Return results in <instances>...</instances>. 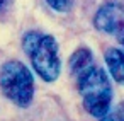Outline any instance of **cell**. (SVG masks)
Masks as SVG:
<instances>
[{"label":"cell","mask_w":124,"mask_h":121,"mask_svg":"<svg viewBox=\"0 0 124 121\" xmlns=\"http://www.w3.org/2000/svg\"><path fill=\"white\" fill-rule=\"evenodd\" d=\"M22 48L34 72L44 82L58 80L61 73V58L54 36L41 31H27L22 36Z\"/></svg>","instance_id":"2"},{"label":"cell","mask_w":124,"mask_h":121,"mask_svg":"<svg viewBox=\"0 0 124 121\" xmlns=\"http://www.w3.org/2000/svg\"><path fill=\"white\" fill-rule=\"evenodd\" d=\"M124 22V7L117 2H107L95 12L93 26L97 31L105 34H114L117 27Z\"/></svg>","instance_id":"4"},{"label":"cell","mask_w":124,"mask_h":121,"mask_svg":"<svg viewBox=\"0 0 124 121\" xmlns=\"http://www.w3.org/2000/svg\"><path fill=\"white\" fill-rule=\"evenodd\" d=\"M46 4H48L53 10H56V12H60V14H65V12H68V10L71 9L73 0H46Z\"/></svg>","instance_id":"7"},{"label":"cell","mask_w":124,"mask_h":121,"mask_svg":"<svg viewBox=\"0 0 124 121\" xmlns=\"http://www.w3.org/2000/svg\"><path fill=\"white\" fill-rule=\"evenodd\" d=\"M0 90L17 107L31 106L34 99V77L19 60H7L0 67Z\"/></svg>","instance_id":"3"},{"label":"cell","mask_w":124,"mask_h":121,"mask_svg":"<svg viewBox=\"0 0 124 121\" xmlns=\"http://www.w3.org/2000/svg\"><path fill=\"white\" fill-rule=\"evenodd\" d=\"M100 121H124V101L110 107L109 112L100 118Z\"/></svg>","instance_id":"6"},{"label":"cell","mask_w":124,"mask_h":121,"mask_svg":"<svg viewBox=\"0 0 124 121\" xmlns=\"http://www.w3.org/2000/svg\"><path fill=\"white\" fill-rule=\"evenodd\" d=\"M104 58L110 77L119 85H124V48H107Z\"/></svg>","instance_id":"5"},{"label":"cell","mask_w":124,"mask_h":121,"mask_svg":"<svg viewBox=\"0 0 124 121\" xmlns=\"http://www.w3.org/2000/svg\"><path fill=\"white\" fill-rule=\"evenodd\" d=\"M114 36H116L117 43L124 48V22H121V26H119V27H117V31L114 33Z\"/></svg>","instance_id":"8"},{"label":"cell","mask_w":124,"mask_h":121,"mask_svg":"<svg viewBox=\"0 0 124 121\" xmlns=\"http://www.w3.org/2000/svg\"><path fill=\"white\" fill-rule=\"evenodd\" d=\"M68 67L77 80L85 111L97 119L105 116L112 102V85L107 72L95 63L92 50L87 46L77 48L70 56Z\"/></svg>","instance_id":"1"},{"label":"cell","mask_w":124,"mask_h":121,"mask_svg":"<svg viewBox=\"0 0 124 121\" xmlns=\"http://www.w3.org/2000/svg\"><path fill=\"white\" fill-rule=\"evenodd\" d=\"M5 4V0H0V9H2V5Z\"/></svg>","instance_id":"9"}]
</instances>
